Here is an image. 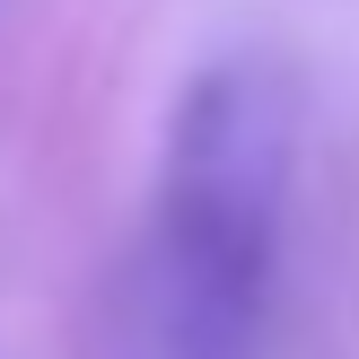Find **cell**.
<instances>
[{"label": "cell", "mask_w": 359, "mask_h": 359, "mask_svg": "<svg viewBox=\"0 0 359 359\" xmlns=\"http://www.w3.org/2000/svg\"><path fill=\"white\" fill-rule=\"evenodd\" d=\"M298 167V97L272 62H219L184 88L158 193L167 359H245Z\"/></svg>", "instance_id": "cell-1"}]
</instances>
